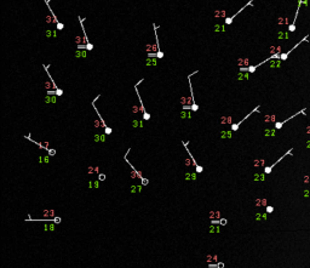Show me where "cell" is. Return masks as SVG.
Wrapping results in <instances>:
<instances>
[{
    "instance_id": "19",
    "label": "cell",
    "mask_w": 310,
    "mask_h": 268,
    "mask_svg": "<svg viewBox=\"0 0 310 268\" xmlns=\"http://www.w3.org/2000/svg\"><path fill=\"white\" fill-rule=\"evenodd\" d=\"M55 222L56 223H60L61 222V219H60V217H58V219H55Z\"/></svg>"
},
{
    "instance_id": "7",
    "label": "cell",
    "mask_w": 310,
    "mask_h": 268,
    "mask_svg": "<svg viewBox=\"0 0 310 268\" xmlns=\"http://www.w3.org/2000/svg\"><path fill=\"white\" fill-rule=\"evenodd\" d=\"M140 83H141V80H140ZM140 83H138V84H140ZM138 84L135 85V90H136V93H137L138 99H140V103H141V109H142V112H143V119H144V120H149V119H150V114L148 113V112H145V109H144V106H143V102H142V98H141V96H140V93H138V89H137Z\"/></svg>"
},
{
    "instance_id": "11",
    "label": "cell",
    "mask_w": 310,
    "mask_h": 268,
    "mask_svg": "<svg viewBox=\"0 0 310 268\" xmlns=\"http://www.w3.org/2000/svg\"><path fill=\"white\" fill-rule=\"evenodd\" d=\"M56 26H57V29H58V30H63V28H64V24L61 23V22H60V23H57Z\"/></svg>"
},
{
    "instance_id": "18",
    "label": "cell",
    "mask_w": 310,
    "mask_h": 268,
    "mask_svg": "<svg viewBox=\"0 0 310 268\" xmlns=\"http://www.w3.org/2000/svg\"><path fill=\"white\" fill-rule=\"evenodd\" d=\"M217 267H218V268H224V263H222V262H219V263L217 265Z\"/></svg>"
},
{
    "instance_id": "8",
    "label": "cell",
    "mask_w": 310,
    "mask_h": 268,
    "mask_svg": "<svg viewBox=\"0 0 310 268\" xmlns=\"http://www.w3.org/2000/svg\"><path fill=\"white\" fill-rule=\"evenodd\" d=\"M258 108H259V106H257V107H256V108H255L253 110H252V112H250V113H248L247 115H246V117L244 118L242 120H240V121H239V123H236V124H233V125H231V131H237V130H239V126H240V125H241V124H242V121H244V120H246V119H247V118H248L250 115H252V114H253L255 112H258Z\"/></svg>"
},
{
    "instance_id": "4",
    "label": "cell",
    "mask_w": 310,
    "mask_h": 268,
    "mask_svg": "<svg viewBox=\"0 0 310 268\" xmlns=\"http://www.w3.org/2000/svg\"><path fill=\"white\" fill-rule=\"evenodd\" d=\"M305 110L307 109H302V110H299V112H297L296 114H293V115H291L289 118H287V119H285V120H282V121H277V123H275V129L276 130H279V129H281L285 124H286L287 121H289L291 119H293V118H296L297 115H300V114H304L305 113Z\"/></svg>"
},
{
    "instance_id": "13",
    "label": "cell",
    "mask_w": 310,
    "mask_h": 268,
    "mask_svg": "<svg viewBox=\"0 0 310 268\" xmlns=\"http://www.w3.org/2000/svg\"><path fill=\"white\" fill-rule=\"evenodd\" d=\"M98 180L99 181H104L105 180V175H104V173H101V175L98 176Z\"/></svg>"
},
{
    "instance_id": "12",
    "label": "cell",
    "mask_w": 310,
    "mask_h": 268,
    "mask_svg": "<svg viewBox=\"0 0 310 268\" xmlns=\"http://www.w3.org/2000/svg\"><path fill=\"white\" fill-rule=\"evenodd\" d=\"M104 131H105V134H107V135H110V134H112V131H113V130H112L110 127H108V126H107V127H104Z\"/></svg>"
},
{
    "instance_id": "6",
    "label": "cell",
    "mask_w": 310,
    "mask_h": 268,
    "mask_svg": "<svg viewBox=\"0 0 310 268\" xmlns=\"http://www.w3.org/2000/svg\"><path fill=\"white\" fill-rule=\"evenodd\" d=\"M303 4V0H299L298 1V6H297V10H296V15H294V18H293V21L292 23L288 26V32L291 33H293L294 30H296V22H297V17H298V14H299V9H300V5Z\"/></svg>"
},
{
    "instance_id": "5",
    "label": "cell",
    "mask_w": 310,
    "mask_h": 268,
    "mask_svg": "<svg viewBox=\"0 0 310 268\" xmlns=\"http://www.w3.org/2000/svg\"><path fill=\"white\" fill-rule=\"evenodd\" d=\"M153 28H154V33H155V42H156V58L161 60L164 57V52L160 49V44H159V39H157V27L155 26V23H153Z\"/></svg>"
},
{
    "instance_id": "16",
    "label": "cell",
    "mask_w": 310,
    "mask_h": 268,
    "mask_svg": "<svg viewBox=\"0 0 310 268\" xmlns=\"http://www.w3.org/2000/svg\"><path fill=\"white\" fill-rule=\"evenodd\" d=\"M219 222H220V224H223V226H225V224H227V220L225 219H222Z\"/></svg>"
},
{
    "instance_id": "3",
    "label": "cell",
    "mask_w": 310,
    "mask_h": 268,
    "mask_svg": "<svg viewBox=\"0 0 310 268\" xmlns=\"http://www.w3.org/2000/svg\"><path fill=\"white\" fill-rule=\"evenodd\" d=\"M292 152H293V148H291V149H288V151H287L286 153H285V154L282 155V157H281V158H279V159H277V160L275 161V163H274V164H271L270 166H267V167H265V169H264V172H265V173H270V172H271V170H273V169H274V167L276 166V164H279V163H280V161H281V160H282V159H283L285 157H287V155H292Z\"/></svg>"
},
{
    "instance_id": "10",
    "label": "cell",
    "mask_w": 310,
    "mask_h": 268,
    "mask_svg": "<svg viewBox=\"0 0 310 268\" xmlns=\"http://www.w3.org/2000/svg\"><path fill=\"white\" fill-rule=\"evenodd\" d=\"M47 95H56V96H62L63 90L62 89H56L55 91H47Z\"/></svg>"
},
{
    "instance_id": "2",
    "label": "cell",
    "mask_w": 310,
    "mask_h": 268,
    "mask_svg": "<svg viewBox=\"0 0 310 268\" xmlns=\"http://www.w3.org/2000/svg\"><path fill=\"white\" fill-rule=\"evenodd\" d=\"M251 5H253V0H250V1H248L247 4H245V5L242 6V8H241V9H240V10L236 12V14H234V15H233V16H230V17H227V18H225V21H224L227 26H229V24H231V23H233V21H234V18H235V17H236V16L240 14V12H242V11H244L246 8H248V6H251Z\"/></svg>"
},
{
    "instance_id": "14",
    "label": "cell",
    "mask_w": 310,
    "mask_h": 268,
    "mask_svg": "<svg viewBox=\"0 0 310 268\" xmlns=\"http://www.w3.org/2000/svg\"><path fill=\"white\" fill-rule=\"evenodd\" d=\"M47 152L50 153V155H51V157H53V155L56 154V151H55V149H49Z\"/></svg>"
},
{
    "instance_id": "17",
    "label": "cell",
    "mask_w": 310,
    "mask_h": 268,
    "mask_svg": "<svg viewBox=\"0 0 310 268\" xmlns=\"http://www.w3.org/2000/svg\"><path fill=\"white\" fill-rule=\"evenodd\" d=\"M142 183L147 186V184H148V180H147V178H142Z\"/></svg>"
},
{
    "instance_id": "9",
    "label": "cell",
    "mask_w": 310,
    "mask_h": 268,
    "mask_svg": "<svg viewBox=\"0 0 310 268\" xmlns=\"http://www.w3.org/2000/svg\"><path fill=\"white\" fill-rule=\"evenodd\" d=\"M78 18H79V22H80V27H81V29H83V33H84V41H85V44L86 45L87 44H91L90 40H88V38H87V35H86L85 28H84V18H81V17H78Z\"/></svg>"
},
{
    "instance_id": "15",
    "label": "cell",
    "mask_w": 310,
    "mask_h": 268,
    "mask_svg": "<svg viewBox=\"0 0 310 268\" xmlns=\"http://www.w3.org/2000/svg\"><path fill=\"white\" fill-rule=\"evenodd\" d=\"M267 211H268L269 214H270V212H273V211H274V208H273V206H268V208H267Z\"/></svg>"
},
{
    "instance_id": "1",
    "label": "cell",
    "mask_w": 310,
    "mask_h": 268,
    "mask_svg": "<svg viewBox=\"0 0 310 268\" xmlns=\"http://www.w3.org/2000/svg\"><path fill=\"white\" fill-rule=\"evenodd\" d=\"M308 38H309V34H307V35L304 36V38H302V40L297 42V44H296V45H294L292 49H289L288 51H286V52L281 53V56H280V60H281V61H286V60H287V57H288V55H289L291 52H292L293 50H296V47H298L300 44H303V42H304V41H308Z\"/></svg>"
}]
</instances>
